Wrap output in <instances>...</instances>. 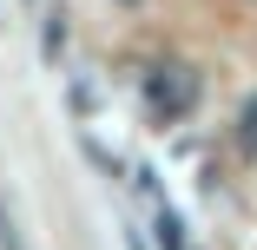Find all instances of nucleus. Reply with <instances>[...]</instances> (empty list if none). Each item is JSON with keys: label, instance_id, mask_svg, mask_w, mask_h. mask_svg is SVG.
<instances>
[{"label": "nucleus", "instance_id": "obj_3", "mask_svg": "<svg viewBox=\"0 0 257 250\" xmlns=\"http://www.w3.org/2000/svg\"><path fill=\"white\" fill-rule=\"evenodd\" d=\"M159 243H165V250H185V224H178L172 211H159Z\"/></svg>", "mask_w": 257, "mask_h": 250}, {"label": "nucleus", "instance_id": "obj_1", "mask_svg": "<svg viewBox=\"0 0 257 250\" xmlns=\"http://www.w3.org/2000/svg\"><path fill=\"white\" fill-rule=\"evenodd\" d=\"M198 92H204V86H198L191 66H159V73L145 79V106H152V119L172 125V119H185V112L198 106Z\"/></svg>", "mask_w": 257, "mask_h": 250}, {"label": "nucleus", "instance_id": "obj_4", "mask_svg": "<svg viewBox=\"0 0 257 250\" xmlns=\"http://www.w3.org/2000/svg\"><path fill=\"white\" fill-rule=\"evenodd\" d=\"M0 250H27L20 230H14V217H7V204H0Z\"/></svg>", "mask_w": 257, "mask_h": 250}, {"label": "nucleus", "instance_id": "obj_2", "mask_svg": "<svg viewBox=\"0 0 257 250\" xmlns=\"http://www.w3.org/2000/svg\"><path fill=\"white\" fill-rule=\"evenodd\" d=\"M237 152H244V158L257 152V99H250V106L237 112Z\"/></svg>", "mask_w": 257, "mask_h": 250}]
</instances>
